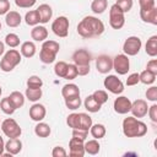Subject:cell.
Segmentation results:
<instances>
[{
    "label": "cell",
    "mask_w": 157,
    "mask_h": 157,
    "mask_svg": "<svg viewBox=\"0 0 157 157\" xmlns=\"http://www.w3.org/2000/svg\"><path fill=\"white\" fill-rule=\"evenodd\" d=\"M103 32H104V23L94 16H86L77 25V33L82 38L99 37Z\"/></svg>",
    "instance_id": "cell-1"
},
{
    "label": "cell",
    "mask_w": 157,
    "mask_h": 157,
    "mask_svg": "<svg viewBox=\"0 0 157 157\" xmlns=\"http://www.w3.org/2000/svg\"><path fill=\"white\" fill-rule=\"evenodd\" d=\"M146 132L147 125L135 117H128L123 120V134L126 137H141Z\"/></svg>",
    "instance_id": "cell-2"
},
{
    "label": "cell",
    "mask_w": 157,
    "mask_h": 157,
    "mask_svg": "<svg viewBox=\"0 0 157 157\" xmlns=\"http://www.w3.org/2000/svg\"><path fill=\"white\" fill-rule=\"evenodd\" d=\"M60 45L55 40H44L39 52V60L43 64H52L56 59V54L59 53Z\"/></svg>",
    "instance_id": "cell-3"
},
{
    "label": "cell",
    "mask_w": 157,
    "mask_h": 157,
    "mask_svg": "<svg viewBox=\"0 0 157 157\" xmlns=\"http://www.w3.org/2000/svg\"><path fill=\"white\" fill-rule=\"evenodd\" d=\"M20 63H21V53L16 49H10L4 54V56L0 61V69L4 72H10Z\"/></svg>",
    "instance_id": "cell-4"
},
{
    "label": "cell",
    "mask_w": 157,
    "mask_h": 157,
    "mask_svg": "<svg viewBox=\"0 0 157 157\" xmlns=\"http://www.w3.org/2000/svg\"><path fill=\"white\" fill-rule=\"evenodd\" d=\"M1 130L4 132V135H6L9 139H13V137H20L22 134V129L21 126L17 124V121L12 118H7L1 123Z\"/></svg>",
    "instance_id": "cell-5"
},
{
    "label": "cell",
    "mask_w": 157,
    "mask_h": 157,
    "mask_svg": "<svg viewBox=\"0 0 157 157\" xmlns=\"http://www.w3.org/2000/svg\"><path fill=\"white\" fill-rule=\"evenodd\" d=\"M125 23V16L124 12L120 10V7L114 4L110 6L109 10V25L114 29H120Z\"/></svg>",
    "instance_id": "cell-6"
},
{
    "label": "cell",
    "mask_w": 157,
    "mask_h": 157,
    "mask_svg": "<svg viewBox=\"0 0 157 157\" xmlns=\"http://www.w3.org/2000/svg\"><path fill=\"white\" fill-rule=\"evenodd\" d=\"M69 18L66 16H59L56 17L52 23V31L55 36L60 38H65L69 34Z\"/></svg>",
    "instance_id": "cell-7"
},
{
    "label": "cell",
    "mask_w": 157,
    "mask_h": 157,
    "mask_svg": "<svg viewBox=\"0 0 157 157\" xmlns=\"http://www.w3.org/2000/svg\"><path fill=\"white\" fill-rule=\"evenodd\" d=\"M141 45H142V42L139 37L136 36H131V37H128L123 44V50L125 53V55L128 56H134L136 54H139L140 49H141Z\"/></svg>",
    "instance_id": "cell-8"
},
{
    "label": "cell",
    "mask_w": 157,
    "mask_h": 157,
    "mask_svg": "<svg viewBox=\"0 0 157 157\" xmlns=\"http://www.w3.org/2000/svg\"><path fill=\"white\" fill-rule=\"evenodd\" d=\"M103 85H104V88H107L113 94H120L124 91V83L115 75H108L104 78Z\"/></svg>",
    "instance_id": "cell-9"
},
{
    "label": "cell",
    "mask_w": 157,
    "mask_h": 157,
    "mask_svg": "<svg viewBox=\"0 0 157 157\" xmlns=\"http://www.w3.org/2000/svg\"><path fill=\"white\" fill-rule=\"evenodd\" d=\"M113 69L119 75H126L130 70V61L128 55L125 54H118L113 58Z\"/></svg>",
    "instance_id": "cell-10"
},
{
    "label": "cell",
    "mask_w": 157,
    "mask_h": 157,
    "mask_svg": "<svg viewBox=\"0 0 157 157\" xmlns=\"http://www.w3.org/2000/svg\"><path fill=\"white\" fill-rule=\"evenodd\" d=\"M85 141L80 140L77 137H71L69 141V155L71 157H83L85 156V147H83Z\"/></svg>",
    "instance_id": "cell-11"
},
{
    "label": "cell",
    "mask_w": 157,
    "mask_h": 157,
    "mask_svg": "<svg viewBox=\"0 0 157 157\" xmlns=\"http://www.w3.org/2000/svg\"><path fill=\"white\" fill-rule=\"evenodd\" d=\"M96 67L97 71L101 74H108L113 69V59L109 55L102 54L96 59Z\"/></svg>",
    "instance_id": "cell-12"
},
{
    "label": "cell",
    "mask_w": 157,
    "mask_h": 157,
    "mask_svg": "<svg viewBox=\"0 0 157 157\" xmlns=\"http://www.w3.org/2000/svg\"><path fill=\"white\" fill-rule=\"evenodd\" d=\"M113 108L118 114H126L131 109V101L125 96H119L118 98L114 99Z\"/></svg>",
    "instance_id": "cell-13"
},
{
    "label": "cell",
    "mask_w": 157,
    "mask_h": 157,
    "mask_svg": "<svg viewBox=\"0 0 157 157\" xmlns=\"http://www.w3.org/2000/svg\"><path fill=\"white\" fill-rule=\"evenodd\" d=\"M72 60L76 66L78 65H90L92 60V54L87 49H77L72 54Z\"/></svg>",
    "instance_id": "cell-14"
},
{
    "label": "cell",
    "mask_w": 157,
    "mask_h": 157,
    "mask_svg": "<svg viewBox=\"0 0 157 157\" xmlns=\"http://www.w3.org/2000/svg\"><path fill=\"white\" fill-rule=\"evenodd\" d=\"M148 105L145 99H136L131 102V109L130 112L132 113V117L135 118H144L147 114Z\"/></svg>",
    "instance_id": "cell-15"
},
{
    "label": "cell",
    "mask_w": 157,
    "mask_h": 157,
    "mask_svg": "<svg viewBox=\"0 0 157 157\" xmlns=\"http://www.w3.org/2000/svg\"><path fill=\"white\" fill-rule=\"evenodd\" d=\"M45 114H47V110H45V107L40 103H34L31 108H29V118L34 121H42L44 118H45Z\"/></svg>",
    "instance_id": "cell-16"
},
{
    "label": "cell",
    "mask_w": 157,
    "mask_h": 157,
    "mask_svg": "<svg viewBox=\"0 0 157 157\" xmlns=\"http://www.w3.org/2000/svg\"><path fill=\"white\" fill-rule=\"evenodd\" d=\"M37 12L39 15V23H47L53 16V10L48 4H42L37 9Z\"/></svg>",
    "instance_id": "cell-17"
},
{
    "label": "cell",
    "mask_w": 157,
    "mask_h": 157,
    "mask_svg": "<svg viewBox=\"0 0 157 157\" xmlns=\"http://www.w3.org/2000/svg\"><path fill=\"white\" fill-rule=\"evenodd\" d=\"M5 150L11 155H18L22 150V141L18 137H13V139H9V141L5 144Z\"/></svg>",
    "instance_id": "cell-18"
},
{
    "label": "cell",
    "mask_w": 157,
    "mask_h": 157,
    "mask_svg": "<svg viewBox=\"0 0 157 157\" xmlns=\"http://www.w3.org/2000/svg\"><path fill=\"white\" fill-rule=\"evenodd\" d=\"M31 38L36 42H43L48 38V29L44 26H34L31 29Z\"/></svg>",
    "instance_id": "cell-19"
},
{
    "label": "cell",
    "mask_w": 157,
    "mask_h": 157,
    "mask_svg": "<svg viewBox=\"0 0 157 157\" xmlns=\"http://www.w3.org/2000/svg\"><path fill=\"white\" fill-rule=\"evenodd\" d=\"M140 17L144 22L156 26L157 25V9L152 7L150 10H140Z\"/></svg>",
    "instance_id": "cell-20"
},
{
    "label": "cell",
    "mask_w": 157,
    "mask_h": 157,
    "mask_svg": "<svg viewBox=\"0 0 157 157\" xmlns=\"http://www.w3.org/2000/svg\"><path fill=\"white\" fill-rule=\"evenodd\" d=\"M61 94L63 97L66 99V98H72V97H77L80 96V88L75 83H66L61 88Z\"/></svg>",
    "instance_id": "cell-21"
},
{
    "label": "cell",
    "mask_w": 157,
    "mask_h": 157,
    "mask_svg": "<svg viewBox=\"0 0 157 157\" xmlns=\"http://www.w3.org/2000/svg\"><path fill=\"white\" fill-rule=\"evenodd\" d=\"M21 21H22V17L21 15L17 12V11H9L5 16V22L9 27H18L21 25Z\"/></svg>",
    "instance_id": "cell-22"
},
{
    "label": "cell",
    "mask_w": 157,
    "mask_h": 157,
    "mask_svg": "<svg viewBox=\"0 0 157 157\" xmlns=\"http://www.w3.org/2000/svg\"><path fill=\"white\" fill-rule=\"evenodd\" d=\"M36 44L33 43V42H29V40H27V42H23L22 44H21V49H20V53H21V55L22 56H25V58H32V56H34V54H36Z\"/></svg>",
    "instance_id": "cell-23"
},
{
    "label": "cell",
    "mask_w": 157,
    "mask_h": 157,
    "mask_svg": "<svg viewBox=\"0 0 157 157\" xmlns=\"http://www.w3.org/2000/svg\"><path fill=\"white\" fill-rule=\"evenodd\" d=\"M83 105H85V108H86L90 113H97V112L101 110V107H102V105L93 98L92 94H90V96H87V97L85 98Z\"/></svg>",
    "instance_id": "cell-24"
},
{
    "label": "cell",
    "mask_w": 157,
    "mask_h": 157,
    "mask_svg": "<svg viewBox=\"0 0 157 157\" xmlns=\"http://www.w3.org/2000/svg\"><path fill=\"white\" fill-rule=\"evenodd\" d=\"M145 52L147 55L155 58L157 55V36H152L147 39L145 45Z\"/></svg>",
    "instance_id": "cell-25"
},
{
    "label": "cell",
    "mask_w": 157,
    "mask_h": 157,
    "mask_svg": "<svg viewBox=\"0 0 157 157\" xmlns=\"http://www.w3.org/2000/svg\"><path fill=\"white\" fill-rule=\"evenodd\" d=\"M50 132H52V129L47 123L38 121V124L34 126V134L38 137H48L50 135Z\"/></svg>",
    "instance_id": "cell-26"
},
{
    "label": "cell",
    "mask_w": 157,
    "mask_h": 157,
    "mask_svg": "<svg viewBox=\"0 0 157 157\" xmlns=\"http://www.w3.org/2000/svg\"><path fill=\"white\" fill-rule=\"evenodd\" d=\"M83 147H85V152L88 153V155H92V156L97 155L99 152V150H101V145L96 139L86 141L83 144Z\"/></svg>",
    "instance_id": "cell-27"
},
{
    "label": "cell",
    "mask_w": 157,
    "mask_h": 157,
    "mask_svg": "<svg viewBox=\"0 0 157 157\" xmlns=\"http://www.w3.org/2000/svg\"><path fill=\"white\" fill-rule=\"evenodd\" d=\"M90 132L96 140H99V139L105 136L107 130H105V126L103 124H92L90 128Z\"/></svg>",
    "instance_id": "cell-28"
},
{
    "label": "cell",
    "mask_w": 157,
    "mask_h": 157,
    "mask_svg": "<svg viewBox=\"0 0 157 157\" xmlns=\"http://www.w3.org/2000/svg\"><path fill=\"white\" fill-rule=\"evenodd\" d=\"M0 109H1L5 114H7V115L13 114L15 110H16V108H15L13 103L11 102L10 97H5V98L1 99V102H0Z\"/></svg>",
    "instance_id": "cell-29"
},
{
    "label": "cell",
    "mask_w": 157,
    "mask_h": 157,
    "mask_svg": "<svg viewBox=\"0 0 157 157\" xmlns=\"http://www.w3.org/2000/svg\"><path fill=\"white\" fill-rule=\"evenodd\" d=\"M107 6H108V0H93L91 4V10L94 13L99 15L107 10Z\"/></svg>",
    "instance_id": "cell-30"
},
{
    "label": "cell",
    "mask_w": 157,
    "mask_h": 157,
    "mask_svg": "<svg viewBox=\"0 0 157 157\" xmlns=\"http://www.w3.org/2000/svg\"><path fill=\"white\" fill-rule=\"evenodd\" d=\"M80 114V120H78V129L81 130H90L92 123V118L87 113H78Z\"/></svg>",
    "instance_id": "cell-31"
},
{
    "label": "cell",
    "mask_w": 157,
    "mask_h": 157,
    "mask_svg": "<svg viewBox=\"0 0 157 157\" xmlns=\"http://www.w3.org/2000/svg\"><path fill=\"white\" fill-rule=\"evenodd\" d=\"M25 94H26V98H27L28 101H31V102H37V101H39L40 97H42V88H29V87H27Z\"/></svg>",
    "instance_id": "cell-32"
},
{
    "label": "cell",
    "mask_w": 157,
    "mask_h": 157,
    "mask_svg": "<svg viewBox=\"0 0 157 157\" xmlns=\"http://www.w3.org/2000/svg\"><path fill=\"white\" fill-rule=\"evenodd\" d=\"M9 97H10V99H11V102L13 103V105H15L16 109H17V108H21V107L25 104V96H23L20 91H13V92H11Z\"/></svg>",
    "instance_id": "cell-33"
},
{
    "label": "cell",
    "mask_w": 157,
    "mask_h": 157,
    "mask_svg": "<svg viewBox=\"0 0 157 157\" xmlns=\"http://www.w3.org/2000/svg\"><path fill=\"white\" fill-rule=\"evenodd\" d=\"M156 76L155 74H152L148 70H144L141 74H139V80L140 82H142L144 85H152L156 81Z\"/></svg>",
    "instance_id": "cell-34"
},
{
    "label": "cell",
    "mask_w": 157,
    "mask_h": 157,
    "mask_svg": "<svg viewBox=\"0 0 157 157\" xmlns=\"http://www.w3.org/2000/svg\"><path fill=\"white\" fill-rule=\"evenodd\" d=\"M25 21L28 26H37L39 23V15L37 12V10H31L26 13L25 16Z\"/></svg>",
    "instance_id": "cell-35"
},
{
    "label": "cell",
    "mask_w": 157,
    "mask_h": 157,
    "mask_svg": "<svg viewBox=\"0 0 157 157\" xmlns=\"http://www.w3.org/2000/svg\"><path fill=\"white\" fill-rule=\"evenodd\" d=\"M5 44L10 48H16L20 45V37L16 33H9L5 37Z\"/></svg>",
    "instance_id": "cell-36"
},
{
    "label": "cell",
    "mask_w": 157,
    "mask_h": 157,
    "mask_svg": "<svg viewBox=\"0 0 157 157\" xmlns=\"http://www.w3.org/2000/svg\"><path fill=\"white\" fill-rule=\"evenodd\" d=\"M66 71H67V64L65 61H58L54 66V72L58 77H61L64 78L65 75H66Z\"/></svg>",
    "instance_id": "cell-37"
},
{
    "label": "cell",
    "mask_w": 157,
    "mask_h": 157,
    "mask_svg": "<svg viewBox=\"0 0 157 157\" xmlns=\"http://www.w3.org/2000/svg\"><path fill=\"white\" fill-rule=\"evenodd\" d=\"M42 86H43V81L39 76L32 75L27 78V87H29V88H42Z\"/></svg>",
    "instance_id": "cell-38"
},
{
    "label": "cell",
    "mask_w": 157,
    "mask_h": 157,
    "mask_svg": "<svg viewBox=\"0 0 157 157\" xmlns=\"http://www.w3.org/2000/svg\"><path fill=\"white\" fill-rule=\"evenodd\" d=\"M81 103H82V102H81L80 96L72 97V98H66V99H65V105H66L69 109H71V110H76L77 108H80Z\"/></svg>",
    "instance_id": "cell-39"
},
{
    "label": "cell",
    "mask_w": 157,
    "mask_h": 157,
    "mask_svg": "<svg viewBox=\"0 0 157 157\" xmlns=\"http://www.w3.org/2000/svg\"><path fill=\"white\" fill-rule=\"evenodd\" d=\"M78 120H80V114L78 113H71L66 118V124L71 129H78Z\"/></svg>",
    "instance_id": "cell-40"
},
{
    "label": "cell",
    "mask_w": 157,
    "mask_h": 157,
    "mask_svg": "<svg viewBox=\"0 0 157 157\" xmlns=\"http://www.w3.org/2000/svg\"><path fill=\"white\" fill-rule=\"evenodd\" d=\"M92 96H93V98H94L101 105H103V104L108 101V94H107V92L103 91V90H97V91H94V92L92 93Z\"/></svg>",
    "instance_id": "cell-41"
},
{
    "label": "cell",
    "mask_w": 157,
    "mask_h": 157,
    "mask_svg": "<svg viewBox=\"0 0 157 157\" xmlns=\"http://www.w3.org/2000/svg\"><path fill=\"white\" fill-rule=\"evenodd\" d=\"M115 4L120 7V10H121L124 13H126V12H129V11L131 10V7H132V5H134V1H132V0H117Z\"/></svg>",
    "instance_id": "cell-42"
},
{
    "label": "cell",
    "mask_w": 157,
    "mask_h": 157,
    "mask_svg": "<svg viewBox=\"0 0 157 157\" xmlns=\"http://www.w3.org/2000/svg\"><path fill=\"white\" fill-rule=\"evenodd\" d=\"M78 75H77V67L75 64H67V71H66V75L64 78L66 80H74L76 78Z\"/></svg>",
    "instance_id": "cell-43"
},
{
    "label": "cell",
    "mask_w": 157,
    "mask_h": 157,
    "mask_svg": "<svg viewBox=\"0 0 157 157\" xmlns=\"http://www.w3.org/2000/svg\"><path fill=\"white\" fill-rule=\"evenodd\" d=\"M146 98H147V101H151V102H156L157 101V87L156 86H151L150 88H147Z\"/></svg>",
    "instance_id": "cell-44"
},
{
    "label": "cell",
    "mask_w": 157,
    "mask_h": 157,
    "mask_svg": "<svg viewBox=\"0 0 157 157\" xmlns=\"http://www.w3.org/2000/svg\"><path fill=\"white\" fill-rule=\"evenodd\" d=\"M140 10H150L152 7H156V1L155 0H139Z\"/></svg>",
    "instance_id": "cell-45"
},
{
    "label": "cell",
    "mask_w": 157,
    "mask_h": 157,
    "mask_svg": "<svg viewBox=\"0 0 157 157\" xmlns=\"http://www.w3.org/2000/svg\"><path fill=\"white\" fill-rule=\"evenodd\" d=\"M37 0H15V4L21 9H29L36 4Z\"/></svg>",
    "instance_id": "cell-46"
},
{
    "label": "cell",
    "mask_w": 157,
    "mask_h": 157,
    "mask_svg": "<svg viewBox=\"0 0 157 157\" xmlns=\"http://www.w3.org/2000/svg\"><path fill=\"white\" fill-rule=\"evenodd\" d=\"M87 135H88V131L87 130H81V129H72V136L74 137H77L80 140H83L86 141L87 139Z\"/></svg>",
    "instance_id": "cell-47"
},
{
    "label": "cell",
    "mask_w": 157,
    "mask_h": 157,
    "mask_svg": "<svg viewBox=\"0 0 157 157\" xmlns=\"http://www.w3.org/2000/svg\"><path fill=\"white\" fill-rule=\"evenodd\" d=\"M139 82H140V80H139V74H137V72L130 74V75L128 76V78H126V85H128V86H135V85H137Z\"/></svg>",
    "instance_id": "cell-48"
},
{
    "label": "cell",
    "mask_w": 157,
    "mask_h": 157,
    "mask_svg": "<svg viewBox=\"0 0 157 157\" xmlns=\"http://www.w3.org/2000/svg\"><path fill=\"white\" fill-rule=\"evenodd\" d=\"M66 155H67V152L61 146H55L53 148V151H52V156L53 157H65Z\"/></svg>",
    "instance_id": "cell-49"
},
{
    "label": "cell",
    "mask_w": 157,
    "mask_h": 157,
    "mask_svg": "<svg viewBox=\"0 0 157 157\" xmlns=\"http://www.w3.org/2000/svg\"><path fill=\"white\" fill-rule=\"evenodd\" d=\"M148 117L153 123H157V104H152L151 107H148Z\"/></svg>",
    "instance_id": "cell-50"
},
{
    "label": "cell",
    "mask_w": 157,
    "mask_h": 157,
    "mask_svg": "<svg viewBox=\"0 0 157 157\" xmlns=\"http://www.w3.org/2000/svg\"><path fill=\"white\" fill-rule=\"evenodd\" d=\"M10 11V1L0 0V15H6Z\"/></svg>",
    "instance_id": "cell-51"
},
{
    "label": "cell",
    "mask_w": 157,
    "mask_h": 157,
    "mask_svg": "<svg viewBox=\"0 0 157 157\" xmlns=\"http://www.w3.org/2000/svg\"><path fill=\"white\" fill-rule=\"evenodd\" d=\"M146 70H148L152 74L157 75V59H151L146 65Z\"/></svg>",
    "instance_id": "cell-52"
},
{
    "label": "cell",
    "mask_w": 157,
    "mask_h": 157,
    "mask_svg": "<svg viewBox=\"0 0 157 157\" xmlns=\"http://www.w3.org/2000/svg\"><path fill=\"white\" fill-rule=\"evenodd\" d=\"M77 67V75L78 76H86L90 72V65H78Z\"/></svg>",
    "instance_id": "cell-53"
},
{
    "label": "cell",
    "mask_w": 157,
    "mask_h": 157,
    "mask_svg": "<svg viewBox=\"0 0 157 157\" xmlns=\"http://www.w3.org/2000/svg\"><path fill=\"white\" fill-rule=\"evenodd\" d=\"M4 151H5V142H4V139L0 136V156H2Z\"/></svg>",
    "instance_id": "cell-54"
},
{
    "label": "cell",
    "mask_w": 157,
    "mask_h": 157,
    "mask_svg": "<svg viewBox=\"0 0 157 157\" xmlns=\"http://www.w3.org/2000/svg\"><path fill=\"white\" fill-rule=\"evenodd\" d=\"M4 52H5V43H2L0 40V56L4 54Z\"/></svg>",
    "instance_id": "cell-55"
},
{
    "label": "cell",
    "mask_w": 157,
    "mask_h": 157,
    "mask_svg": "<svg viewBox=\"0 0 157 157\" xmlns=\"http://www.w3.org/2000/svg\"><path fill=\"white\" fill-rule=\"evenodd\" d=\"M1 93H2V90H1V86H0V96H1Z\"/></svg>",
    "instance_id": "cell-56"
},
{
    "label": "cell",
    "mask_w": 157,
    "mask_h": 157,
    "mask_svg": "<svg viewBox=\"0 0 157 157\" xmlns=\"http://www.w3.org/2000/svg\"><path fill=\"white\" fill-rule=\"evenodd\" d=\"M0 29H1V22H0Z\"/></svg>",
    "instance_id": "cell-57"
},
{
    "label": "cell",
    "mask_w": 157,
    "mask_h": 157,
    "mask_svg": "<svg viewBox=\"0 0 157 157\" xmlns=\"http://www.w3.org/2000/svg\"><path fill=\"white\" fill-rule=\"evenodd\" d=\"M0 125H1V123H0Z\"/></svg>",
    "instance_id": "cell-58"
}]
</instances>
